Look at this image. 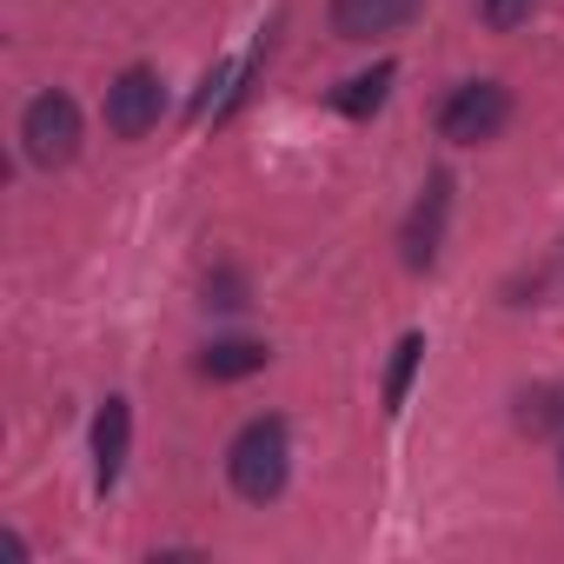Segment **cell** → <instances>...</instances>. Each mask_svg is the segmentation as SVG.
<instances>
[{
    "label": "cell",
    "mask_w": 564,
    "mask_h": 564,
    "mask_svg": "<svg viewBox=\"0 0 564 564\" xmlns=\"http://www.w3.org/2000/svg\"><path fill=\"white\" fill-rule=\"evenodd\" d=\"M478 14H485L491 34H518V28L538 14V0H478Z\"/></svg>",
    "instance_id": "obj_11"
},
{
    "label": "cell",
    "mask_w": 564,
    "mask_h": 564,
    "mask_svg": "<svg viewBox=\"0 0 564 564\" xmlns=\"http://www.w3.org/2000/svg\"><path fill=\"white\" fill-rule=\"evenodd\" d=\"M419 21V0H333V34L339 41H386Z\"/></svg>",
    "instance_id": "obj_6"
},
{
    "label": "cell",
    "mask_w": 564,
    "mask_h": 564,
    "mask_svg": "<svg viewBox=\"0 0 564 564\" xmlns=\"http://www.w3.org/2000/svg\"><path fill=\"white\" fill-rule=\"evenodd\" d=\"M166 113V80L153 67H127L113 87H107V133L113 140H147Z\"/></svg>",
    "instance_id": "obj_4"
},
{
    "label": "cell",
    "mask_w": 564,
    "mask_h": 564,
    "mask_svg": "<svg viewBox=\"0 0 564 564\" xmlns=\"http://www.w3.org/2000/svg\"><path fill=\"white\" fill-rule=\"evenodd\" d=\"M127 445H133V405H127V399H107L100 419H94V485H100V491L120 485Z\"/></svg>",
    "instance_id": "obj_7"
},
{
    "label": "cell",
    "mask_w": 564,
    "mask_h": 564,
    "mask_svg": "<svg viewBox=\"0 0 564 564\" xmlns=\"http://www.w3.org/2000/svg\"><path fill=\"white\" fill-rule=\"evenodd\" d=\"M419 359H425V333H405L399 352H392V372H386V412H405V392H412Z\"/></svg>",
    "instance_id": "obj_10"
},
{
    "label": "cell",
    "mask_w": 564,
    "mask_h": 564,
    "mask_svg": "<svg viewBox=\"0 0 564 564\" xmlns=\"http://www.w3.org/2000/svg\"><path fill=\"white\" fill-rule=\"evenodd\" d=\"M505 120H511V94H505L498 80H465V87H452V100L438 107V133H445L452 147H478V140H491Z\"/></svg>",
    "instance_id": "obj_3"
},
{
    "label": "cell",
    "mask_w": 564,
    "mask_h": 564,
    "mask_svg": "<svg viewBox=\"0 0 564 564\" xmlns=\"http://www.w3.org/2000/svg\"><path fill=\"white\" fill-rule=\"evenodd\" d=\"M445 219H452V173H432L425 193H419V206H412V219H405V239H399L412 272H425V265L438 259V246H445Z\"/></svg>",
    "instance_id": "obj_5"
},
{
    "label": "cell",
    "mask_w": 564,
    "mask_h": 564,
    "mask_svg": "<svg viewBox=\"0 0 564 564\" xmlns=\"http://www.w3.org/2000/svg\"><path fill=\"white\" fill-rule=\"evenodd\" d=\"M259 366H265V346L259 339H219V346L199 352V372L206 379H252Z\"/></svg>",
    "instance_id": "obj_8"
},
{
    "label": "cell",
    "mask_w": 564,
    "mask_h": 564,
    "mask_svg": "<svg viewBox=\"0 0 564 564\" xmlns=\"http://www.w3.org/2000/svg\"><path fill=\"white\" fill-rule=\"evenodd\" d=\"M226 478L246 505H272L293 478V432L286 419H252L239 425V438L226 445Z\"/></svg>",
    "instance_id": "obj_1"
},
{
    "label": "cell",
    "mask_w": 564,
    "mask_h": 564,
    "mask_svg": "<svg viewBox=\"0 0 564 564\" xmlns=\"http://www.w3.org/2000/svg\"><path fill=\"white\" fill-rule=\"evenodd\" d=\"M21 147H28V160L34 166H67L74 153H80V107H74V94H34L28 100V113H21Z\"/></svg>",
    "instance_id": "obj_2"
},
{
    "label": "cell",
    "mask_w": 564,
    "mask_h": 564,
    "mask_svg": "<svg viewBox=\"0 0 564 564\" xmlns=\"http://www.w3.org/2000/svg\"><path fill=\"white\" fill-rule=\"evenodd\" d=\"M392 80H399V67L386 61V67H372V74H359V80H346V87L333 94V107H339V113H352V120H366V113H379V107H386V94H392Z\"/></svg>",
    "instance_id": "obj_9"
}]
</instances>
